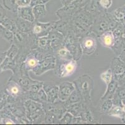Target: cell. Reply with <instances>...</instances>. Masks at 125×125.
Returning <instances> with one entry per match:
<instances>
[{
  "label": "cell",
  "mask_w": 125,
  "mask_h": 125,
  "mask_svg": "<svg viewBox=\"0 0 125 125\" xmlns=\"http://www.w3.org/2000/svg\"><path fill=\"white\" fill-rule=\"evenodd\" d=\"M111 70L116 80H122L125 78V64L120 58H114L111 62Z\"/></svg>",
  "instance_id": "cell-1"
},
{
  "label": "cell",
  "mask_w": 125,
  "mask_h": 125,
  "mask_svg": "<svg viewBox=\"0 0 125 125\" xmlns=\"http://www.w3.org/2000/svg\"><path fill=\"white\" fill-rule=\"evenodd\" d=\"M78 88L84 96H86L87 95L90 96V93L92 88V80L88 76L80 77L78 80Z\"/></svg>",
  "instance_id": "cell-2"
},
{
  "label": "cell",
  "mask_w": 125,
  "mask_h": 125,
  "mask_svg": "<svg viewBox=\"0 0 125 125\" xmlns=\"http://www.w3.org/2000/svg\"><path fill=\"white\" fill-rule=\"evenodd\" d=\"M77 69V63L74 61H70L67 63L63 64L60 67L59 74L60 76L67 77L71 76L75 72Z\"/></svg>",
  "instance_id": "cell-3"
},
{
  "label": "cell",
  "mask_w": 125,
  "mask_h": 125,
  "mask_svg": "<svg viewBox=\"0 0 125 125\" xmlns=\"http://www.w3.org/2000/svg\"><path fill=\"white\" fill-rule=\"evenodd\" d=\"M75 90L74 86L72 83L65 82L61 84L59 89V98L62 100H66L69 98L72 93Z\"/></svg>",
  "instance_id": "cell-4"
},
{
  "label": "cell",
  "mask_w": 125,
  "mask_h": 125,
  "mask_svg": "<svg viewBox=\"0 0 125 125\" xmlns=\"http://www.w3.org/2000/svg\"><path fill=\"white\" fill-rule=\"evenodd\" d=\"M82 47L85 53H93L96 49V41L92 38H87L82 41Z\"/></svg>",
  "instance_id": "cell-5"
},
{
  "label": "cell",
  "mask_w": 125,
  "mask_h": 125,
  "mask_svg": "<svg viewBox=\"0 0 125 125\" xmlns=\"http://www.w3.org/2000/svg\"><path fill=\"white\" fill-rule=\"evenodd\" d=\"M115 36L111 32L107 31L103 33L100 37L102 44L106 48H111L115 44Z\"/></svg>",
  "instance_id": "cell-6"
},
{
  "label": "cell",
  "mask_w": 125,
  "mask_h": 125,
  "mask_svg": "<svg viewBox=\"0 0 125 125\" xmlns=\"http://www.w3.org/2000/svg\"><path fill=\"white\" fill-rule=\"evenodd\" d=\"M19 14L22 18L29 21H33L34 19L33 12L32 11V9L30 7L24 6L20 8L19 9Z\"/></svg>",
  "instance_id": "cell-7"
},
{
  "label": "cell",
  "mask_w": 125,
  "mask_h": 125,
  "mask_svg": "<svg viewBox=\"0 0 125 125\" xmlns=\"http://www.w3.org/2000/svg\"><path fill=\"white\" fill-rule=\"evenodd\" d=\"M117 86H118L117 81H116L115 80H112L111 82L109 84V85L108 86L107 88H106L105 93L102 96V99H105V98L110 99V98L113 96V94L115 92Z\"/></svg>",
  "instance_id": "cell-8"
},
{
  "label": "cell",
  "mask_w": 125,
  "mask_h": 125,
  "mask_svg": "<svg viewBox=\"0 0 125 125\" xmlns=\"http://www.w3.org/2000/svg\"><path fill=\"white\" fill-rule=\"evenodd\" d=\"M113 72L111 69H108L106 71L103 72L102 74H100V78L104 82L106 86V88L108 87V86L109 85L110 83L112 81V79H113Z\"/></svg>",
  "instance_id": "cell-9"
},
{
  "label": "cell",
  "mask_w": 125,
  "mask_h": 125,
  "mask_svg": "<svg viewBox=\"0 0 125 125\" xmlns=\"http://www.w3.org/2000/svg\"><path fill=\"white\" fill-rule=\"evenodd\" d=\"M124 112L123 111L122 107L120 106H112L111 108L109 111V114L113 116L117 117V118H122L123 116Z\"/></svg>",
  "instance_id": "cell-10"
},
{
  "label": "cell",
  "mask_w": 125,
  "mask_h": 125,
  "mask_svg": "<svg viewBox=\"0 0 125 125\" xmlns=\"http://www.w3.org/2000/svg\"><path fill=\"white\" fill-rule=\"evenodd\" d=\"M32 12H33V14H34L35 17L36 18H39V17L45 14V6L42 4H37V5L34 6V7L32 9Z\"/></svg>",
  "instance_id": "cell-11"
},
{
  "label": "cell",
  "mask_w": 125,
  "mask_h": 125,
  "mask_svg": "<svg viewBox=\"0 0 125 125\" xmlns=\"http://www.w3.org/2000/svg\"><path fill=\"white\" fill-rule=\"evenodd\" d=\"M47 93L49 101H54V99L56 98L57 95L59 94V88L57 86L50 87Z\"/></svg>",
  "instance_id": "cell-12"
},
{
  "label": "cell",
  "mask_w": 125,
  "mask_h": 125,
  "mask_svg": "<svg viewBox=\"0 0 125 125\" xmlns=\"http://www.w3.org/2000/svg\"><path fill=\"white\" fill-rule=\"evenodd\" d=\"M38 65V61L33 56L29 58L26 61V66L29 68H36Z\"/></svg>",
  "instance_id": "cell-13"
},
{
  "label": "cell",
  "mask_w": 125,
  "mask_h": 125,
  "mask_svg": "<svg viewBox=\"0 0 125 125\" xmlns=\"http://www.w3.org/2000/svg\"><path fill=\"white\" fill-rule=\"evenodd\" d=\"M112 105H113V103L111 100H110V99H108V100L106 101V102H104V103L102 106V109L103 111H109L110 109L112 107Z\"/></svg>",
  "instance_id": "cell-14"
},
{
  "label": "cell",
  "mask_w": 125,
  "mask_h": 125,
  "mask_svg": "<svg viewBox=\"0 0 125 125\" xmlns=\"http://www.w3.org/2000/svg\"><path fill=\"white\" fill-rule=\"evenodd\" d=\"M112 0H100V4L103 8L108 9L112 5Z\"/></svg>",
  "instance_id": "cell-15"
},
{
  "label": "cell",
  "mask_w": 125,
  "mask_h": 125,
  "mask_svg": "<svg viewBox=\"0 0 125 125\" xmlns=\"http://www.w3.org/2000/svg\"><path fill=\"white\" fill-rule=\"evenodd\" d=\"M69 98L70 102H72V103H75V102L78 101H79V96H78L77 91L74 90L73 92L72 93L71 95H70Z\"/></svg>",
  "instance_id": "cell-16"
},
{
  "label": "cell",
  "mask_w": 125,
  "mask_h": 125,
  "mask_svg": "<svg viewBox=\"0 0 125 125\" xmlns=\"http://www.w3.org/2000/svg\"><path fill=\"white\" fill-rule=\"evenodd\" d=\"M31 0H18V4L21 6H27L31 3Z\"/></svg>",
  "instance_id": "cell-17"
},
{
  "label": "cell",
  "mask_w": 125,
  "mask_h": 125,
  "mask_svg": "<svg viewBox=\"0 0 125 125\" xmlns=\"http://www.w3.org/2000/svg\"><path fill=\"white\" fill-rule=\"evenodd\" d=\"M118 95L119 98L121 99H123L125 98V89H122L121 90H119L118 93Z\"/></svg>",
  "instance_id": "cell-18"
},
{
  "label": "cell",
  "mask_w": 125,
  "mask_h": 125,
  "mask_svg": "<svg viewBox=\"0 0 125 125\" xmlns=\"http://www.w3.org/2000/svg\"><path fill=\"white\" fill-rule=\"evenodd\" d=\"M19 89L18 88V86H12L11 88V92H12V94H14V95H16L19 93Z\"/></svg>",
  "instance_id": "cell-19"
},
{
  "label": "cell",
  "mask_w": 125,
  "mask_h": 125,
  "mask_svg": "<svg viewBox=\"0 0 125 125\" xmlns=\"http://www.w3.org/2000/svg\"><path fill=\"white\" fill-rule=\"evenodd\" d=\"M67 54V51L65 50H61L59 51V55H61V56H66Z\"/></svg>",
  "instance_id": "cell-20"
},
{
  "label": "cell",
  "mask_w": 125,
  "mask_h": 125,
  "mask_svg": "<svg viewBox=\"0 0 125 125\" xmlns=\"http://www.w3.org/2000/svg\"><path fill=\"white\" fill-rule=\"evenodd\" d=\"M34 32L36 33H39L41 31V27L39 26H36L34 27Z\"/></svg>",
  "instance_id": "cell-21"
},
{
  "label": "cell",
  "mask_w": 125,
  "mask_h": 125,
  "mask_svg": "<svg viewBox=\"0 0 125 125\" xmlns=\"http://www.w3.org/2000/svg\"><path fill=\"white\" fill-rule=\"evenodd\" d=\"M120 58L124 62V63L125 64V50L120 55Z\"/></svg>",
  "instance_id": "cell-22"
},
{
  "label": "cell",
  "mask_w": 125,
  "mask_h": 125,
  "mask_svg": "<svg viewBox=\"0 0 125 125\" xmlns=\"http://www.w3.org/2000/svg\"><path fill=\"white\" fill-rule=\"evenodd\" d=\"M122 102H123V105H125V98H123V99H122Z\"/></svg>",
  "instance_id": "cell-23"
},
{
  "label": "cell",
  "mask_w": 125,
  "mask_h": 125,
  "mask_svg": "<svg viewBox=\"0 0 125 125\" xmlns=\"http://www.w3.org/2000/svg\"></svg>",
  "instance_id": "cell-24"
}]
</instances>
